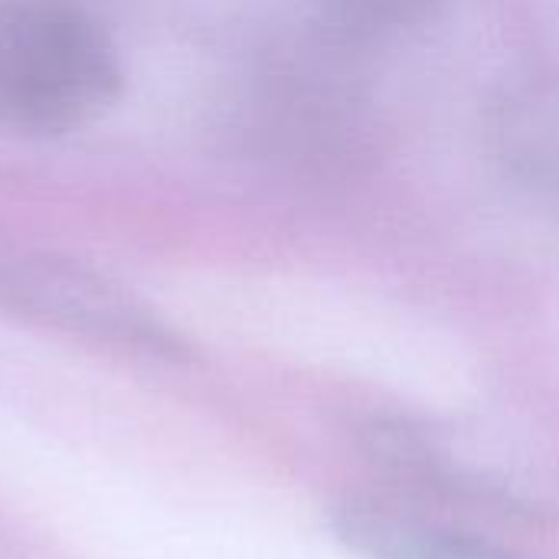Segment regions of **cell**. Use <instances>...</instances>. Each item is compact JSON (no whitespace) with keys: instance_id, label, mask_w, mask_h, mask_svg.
<instances>
[{"instance_id":"obj_5","label":"cell","mask_w":559,"mask_h":559,"mask_svg":"<svg viewBox=\"0 0 559 559\" xmlns=\"http://www.w3.org/2000/svg\"><path fill=\"white\" fill-rule=\"evenodd\" d=\"M311 3L334 26L357 36H377V33L423 23L426 16L436 13L442 0H311Z\"/></svg>"},{"instance_id":"obj_2","label":"cell","mask_w":559,"mask_h":559,"mask_svg":"<svg viewBox=\"0 0 559 559\" xmlns=\"http://www.w3.org/2000/svg\"><path fill=\"white\" fill-rule=\"evenodd\" d=\"M0 314L118 357L187 364L190 341L144 298L105 272L0 236Z\"/></svg>"},{"instance_id":"obj_1","label":"cell","mask_w":559,"mask_h":559,"mask_svg":"<svg viewBox=\"0 0 559 559\" xmlns=\"http://www.w3.org/2000/svg\"><path fill=\"white\" fill-rule=\"evenodd\" d=\"M124 88L108 33L59 0L0 3V134L46 141L98 121Z\"/></svg>"},{"instance_id":"obj_3","label":"cell","mask_w":559,"mask_h":559,"mask_svg":"<svg viewBox=\"0 0 559 559\" xmlns=\"http://www.w3.org/2000/svg\"><path fill=\"white\" fill-rule=\"evenodd\" d=\"M488 144L511 187L559 219V72H531L501 88Z\"/></svg>"},{"instance_id":"obj_4","label":"cell","mask_w":559,"mask_h":559,"mask_svg":"<svg viewBox=\"0 0 559 559\" xmlns=\"http://www.w3.org/2000/svg\"><path fill=\"white\" fill-rule=\"evenodd\" d=\"M331 531L364 559H534L514 547L373 501L337 504Z\"/></svg>"}]
</instances>
